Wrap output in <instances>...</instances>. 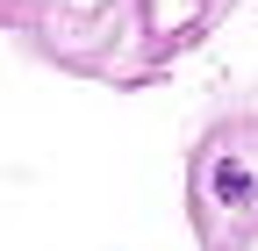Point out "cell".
Returning <instances> with one entry per match:
<instances>
[{
    "mask_svg": "<svg viewBox=\"0 0 258 251\" xmlns=\"http://www.w3.org/2000/svg\"><path fill=\"white\" fill-rule=\"evenodd\" d=\"M215 194H222V201H251V172H244L237 158H222V165H215Z\"/></svg>",
    "mask_w": 258,
    "mask_h": 251,
    "instance_id": "1",
    "label": "cell"
}]
</instances>
